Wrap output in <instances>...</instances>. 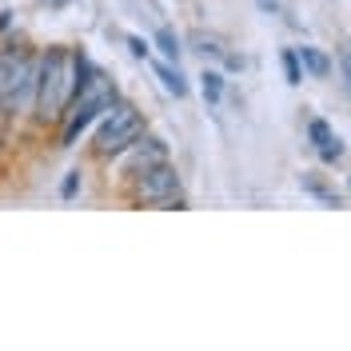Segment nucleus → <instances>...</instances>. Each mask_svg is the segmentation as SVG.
Listing matches in <instances>:
<instances>
[{"label": "nucleus", "instance_id": "9", "mask_svg": "<svg viewBox=\"0 0 351 351\" xmlns=\"http://www.w3.org/2000/svg\"><path fill=\"white\" fill-rule=\"evenodd\" d=\"M156 76L164 80V88H168L172 96H184V92H188V80H184V72H180L172 60H168V64H156Z\"/></svg>", "mask_w": 351, "mask_h": 351}, {"label": "nucleus", "instance_id": "16", "mask_svg": "<svg viewBox=\"0 0 351 351\" xmlns=\"http://www.w3.org/2000/svg\"><path fill=\"white\" fill-rule=\"evenodd\" d=\"M48 4H52V8H60V4H64V0H48Z\"/></svg>", "mask_w": 351, "mask_h": 351}, {"label": "nucleus", "instance_id": "13", "mask_svg": "<svg viewBox=\"0 0 351 351\" xmlns=\"http://www.w3.org/2000/svg\"><path fill=\"white\" fill-rule=\"evenodd\" d=\"M284 76H287V84H300V80H304V68H300L295 48H287V52H284Z\"/></svg>", "mask_w": 351, "mask_h": 351}, {"label": "nucleus", "instance_id": "12", "mask_svg": "<svg viewBox=\"0 0 351 351\" xmlns=\"http://www.w3.org/2000/svg\"><path fill=\"white\" fill-rule=\"evenodd\" d=\"M192 44H196V52H204V56H228V52H223V44L216 40V36H204V32H196V36H192Z\"/></svg>", "mask_w": 351, "mask_h": 351}, {"label": "nucleus", "instance_id": "11", "mask_svg": "<svg viewBox=\"0 0 351 351\" xmlns=\"http://www.w3.org/2000/svg\"><path fill=\"white\" fill-rule=\"evenodd\" d=\"M156 48H160V52H164V56H168V60H180V40H176V32L172 28H160V32H156Z\"/></svg>", "mask_w": 351, "mask_h": 351}, {"label": "nucleus", "instance_id": "17", "mask_svg": "<svg viewBox=\"0 0 351 351\" xmlns=\"http://www.w3.org/2000/svg\"><path fill=\"white\" fill-rule=\"evenodd\" d=\"M0 144H4V140H0Z\"/></svg>", "mask_w": 351, "mask_h": 351}, {"label": "nucleus", "instance_id": "10", "mask_svg": "<svg viewBox=\"0 0 351 351\" xmlns=\"http://www.w3.org/2000/svg\"><path fill=\"white\" fill-rule=\"evenodd\" d=\"M199 88H204V100H208V104H219V96H223V76H219V72H212V68H204Z\"/></svg>", "mask_w": 351, "mask_h": 351}, {"label": "nucleus", "instance_id": "8", "mask_svg": "<svg viewBox=\"0 0 351 351\" xmlns=\"http://www.w3.org/2000/svg\"><path fill=\"white\" fill-rule=\"evenodd\" d=\"M295 56H300V68H304V72H311V76H328V72H331V60L319 52V48H311V44L295 48Z\"/></svg>", "mask_w": 351, "mask_h": 351}, {"label": "nucleus", "instance_id": "5", "mask_svg": "<svg viewBox=\"0 0 351 351\" xmlns=\"http://www.w3.org/2000/svg\"><path fill=\"white\" fill-rule=\"evenodd\" d=\"M176 192H180V172H176L168 160H160V164H152V168L136 172L128 199L132 204H164V199H172Z\"/></svg>", "mask_w": 351, "mask_h": 351}, {"label": "nucleus", "instance_id": "2", "mask_svg": "<svg viewBox=\"0 0 351 351\" xmlns=\"http://www.w3.org/2000/svg\"><path fill=\"white\" fill-rule=\"evenodd\" d=\"M36 80H40V56L28 48H8L0 56V124L21 120L36 108Z\"/></svg>", "mask_w": 351, "mask_h": 351}, {"label": "nucleus", "instance_id": "1", "mask_svg": "<svg viewBox=\"0 0 351 351\" xmlns=\"http://www.w3.org/2000/svg\"><path fill=\"white\" fill-rule=\"evenodd\" d=\"M92 76L84 52H68V48H48L40 56V80H36V120L48 124L76 100V92Z\"/></svg>", "mask_w": 351, "mask_h": 351}, {"label": "nucleus", "instance_id": "6", "mask_svg": "<svg viewBox=\"0 0 351 351\" xmlns=\"http://www.w3.org/2000/svg\"><path fill=\"white\" fill-rule=\"evenodd\" d=\"M160 160H168V148H164V140H156V136H136L128 148L120 152V168L124 172H144V168H152Z\"/></svg>", "mask_w": 351, "mask_h": 351}, {"label": "nucleus", "instance_id": "4", "mask_svg": "<svg viewBox=\"0 0 351 351\" xmlns=\"http://www.w3.org/2000/svg\"><path fill=\"white\" fill-rule=\"evenodd\" d=\"M136 136H144V116L132 108V104H116V100H112V108L104 112V124L96 132L92 148H96V156L112 160V156L124 152Z\"/></svg>", "mask_w": 351, "mask_h": 351}, {"label": "nucleus", "instance_id": "7", "mask_svg": "<svg viewBox=\"0 0 351 351\" xmlns=\"http://www.w3.org/2000/svg\"><path fill=\"white\" fill-rule=\"evenodd\" d=\"M307 136H311V144L319 148L324 164H335V160L343 156L339 140H335V136H331V128H328V120H311V124H307Z\"/></svg>", "mask_w": 351, "mask_h": 351}, {"label": "nucleus", "instance_id": "14", "mask_svg": "<svg viewBox=\"0 0 351 351\" xmlns=\"http://www.w3.org/2000/svg\"><path fill=\"white\" fill-rule=\"evenodd\" d=\"M76 188H80V172H68V180L60 184V196L72 199V196H76Z\"/></svg>", "mask_w": 351, "mask_h": 351}, {"label": "nucleus", "instance_id": "15", "mask_svg": "<svg viewBox=\"0 0 351 351\" xmlns=\"http://www.w3.org/2000/svg\"><path fill=\"white\" fill-rule=\"evenodd\" d=\"M128 48H132V52H136V56H140V60H148V52H152L148 44L140 40V36H128Z\"/></svg>", "mask_w": 351, "mask_h": 351}, {"label": "nucleus", "instance_id": "3", "mask_svg": "<svg viewBox=\"0 0 351 351\" xmlns=\"http://www.w3.org/2000/svg\"><path fill=\"white\" fill-rule=\"evenodd\" d=\"M112 100H116V88H112V80L104 76V72H96V68H92V76L80 84L76 100L64 108V132H60V144H64V148H72V144L80 140V132H84L96 116H104V112L112 108Z\"/></svg>", "mask_w": 351, "mask_h": 351}]
</instances>
